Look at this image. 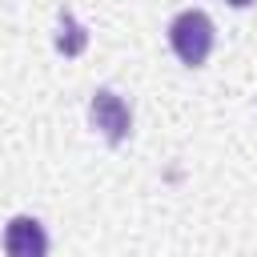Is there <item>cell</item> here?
Wrapping results in <instances>:
<instances>
[{"label":"cell","instance_id":"6da1fadb","mask_svg":"<svg viewBox=\"0 0 257 257\" xmlns=\"http://www.w3.org/2000/svg\"><path fill=\"white\" fill-rule=\"evenodd\" d=\"M213 40H217V36H213V20H209L201 8H189V12H181V16L169 24V44H173L177 60L189 64V68H201V64L209 60Z\"/></svg>","mask_w":257,"mask_h":257},{"label":"cell","instance_id":"7a4b0ae2","mask_svg":"<svg viewBox=\"0 0 257 257\" xmlns=\"http://www.w3.org/2000/svg\"><path fill=\"white\" fill-rule=\"evenodd\" d=\"M88 120H92V128H96L112 149L124 145L128 133H133V112H128V104H124L112 88H96V92H92V100H88Z\"/></svg>","mask_w":257,"mask_h":257},{"label":"cell","instance_id":"3957f363","mask_svg":"<svg viewBox=\"0 0 257 257\" xmlns=\"http://www.w3.org/2000/svg\"><path fill=\"white\" fill-rule=\"evenodd\" d=\"M4 249H8V257H44L48 253V233L36 217L20 213L4 229Z\"/></svg>","mask_w":257,"mask_h":257},{"label":"cell","instance_id":"277c9868","mask_svg":"<svg viewBox=\"0 0 257 257\" xmlns=\"http://www.w3.org/2000/svg\"><path fill=\"white\" fill-rule=\"evenodd\" d=\"M56 52H64V56H80L84 52V44H88V32L76 24V16L68 12V8H60V16H56Z\"/></svg>","mask_w":257,"mask_h":257},{"label":"cell","instance_id":"5b68a950","mask_svg":"<svg viewBox=\"0 0 257 257\" xmlns=\"http://www.w3.org/2000/svg\"><path fill=\"white\" fill-rule=\"evenodd\" d=\"M225 4H233V8H249L253 0H225Z\"/></svg>","mask_w":257,"mask_h":257}]
</instances>
